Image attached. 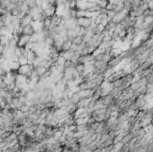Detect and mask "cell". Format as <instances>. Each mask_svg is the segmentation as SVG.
I'll use <instances>...</instances> for the list:
<instances>
[{
	"label": "cell",
	"mask_w": 153,
	"mask_h": 152,
	"mask_svg": "<svg viewBox=\"0 0 153 152\" xmlns=\"http://www.w3.org/2000/svg\"><path fill=\"white\" fill-rule=\"evenodd\" d=\"M18 63H19V64L20 65H24V64H27V58L26 57H19V59H18Z\"/></svg>",
	"instance_id": "5bb4252c"
},
{
	"label": "cell",
	"mask_w": 153,
	"mask_h": 152,
	"mask_svg": "<svg viewBox=\"0 0 153 152\" xmlns=\"http://www.w3.org/2000/svg\"><path fill=\"white\" fill-rule=\"evenodd\" d=\"M126 35H127V32H126V30H122L121 31L118 33V37L120 38L121 39H123L124 38L126 37Z\"/></svg>",
	"instance_id": "9a60e30c"
},
{
	"label": "cell",
	"mask_w": 153,
	"mask_h": 152,
	"mask_svg": "<svg viewBox=\"0 0 153 152\" xmlns=\"http://www.w3.org/2000/svg\"><path fill=\"white\" fill-rule=\"evenodd\" d=\"M82 42V37H81V36H77V37L74 38L72 43H74V44H76V45H80Z\"/></svg>",
	"instance_id": "4fadbf2b"
},
{
	"label": "cell",
	"mask_w": 153,
	"mask_h": 152,
	"mask_svg": "<svg viewBox=\"0 0 153 152\" xmlns=\"http://www.w3.org/2000/svg\"><path fill=\"white\" fill-rule=\"evenodd\" d=\"M36 57H37V56L35 54V52L32 51V50H29L27 53V57H26V58H27V64H30V65L33 64Z\"/></svg>",
	"instance_id": "3957f363"
},
{
	"label": "cell",
	"mask_w": 153,
	"mask_h": 152,
	"mask_svg": "<svg viewBox=\"0 0 153 152\" xmlns=\"http://www.w3.org/2000/svg\"><path fill=\"white\" fill-rule=\"evenodd\" d=\"M38 41H39V34H38V32L32 33V34L31 35L29 42H31V43H35V42H38Z\"/></svg>",
	"instance_id": "52a82bcc"
},
{
	"label": "cell",
	"mask_w": 153,
	"mask_h": 152,
	"mask_svg": "<svg viewBox=\"0 0 153 152\" xmlns=\"http://www.w3.org/2000/svg\"><path fill=\"white\" fill-rule=\"evenodd\" d=\"M20 67V64L18 62H10V68L12 71H17Z\"/></svg>",
	"instance_id": "30bf717a"
},
{
	"label": "cell",
	"mask_w": 153,
	"mask_h": 152,
	"mask_svg": "<svg viewBox=\"0 0 153 152\" xmlns=\"http://www.w3.org/2000/svg\"><path fill=\"white\" fill-rule=\"evenodd\" d=\"M0 44L2 45L3 47L5 46V45L9 44V39H8V36H1V37H0Z\"/></svg>",
	"instance_id": "ba28073f"
},
{
	"label": "cell",
	"mask_w": 153,
	"mask_h": 152,
	"mask_svg": "<svg viewBox=\"0 0 153 152\" xmlns=\"http://www.w3.org/2000/svg\"><path fill=\"white\" fill-rule=\"evenodd\" d=\"M111 37L110 36H104V38H103V42H108V41H110L111 40Z\"/></svg>",
	"instance_id": "ffe728a7"
},
{
	"label": "cell",
	"mask_w": 153,
	"mask_h": 152,
	"mask_svg": "<svg viewBox=\"0 0 153 152\" xmlns=\"http://www.w3.org/2000/svg\"><path fill=\"white\" fill-rule=\"evenodd\" d=\"M115 6H116V5H111V4H109V3H107V5H106V7H105V9H106L107 11H114V9H115Z\"/></svg>",
	"instance_id": "2e32d148"
},
{
	"label": "cell",
	"mask_w": 153,
	"mask_h": 152,
	"mask_svg": "<svg viewBox=\"0 0 153 152\" xmlns=\"http://www.w3.org/2000/svg\"><path fill=\"white\" fill-rule=\"evenodd\" d=\"M71 45H72V41H70V40H67V41L64 42L61 47V51H63V52L67 51L68 49H70Z\"/></svg>",
	"instance_id": "8992f818"
},
{
	"label": "cell",
	"mask_w": 153,
	"mask_h": 152,
	"mask_svg": "<svg viewBox=\"0 0 153 152\" xmlns=\"http://www.w3.org/2000/svg\"><path fill=\"white\" fill-rule=\"evenodd\" d=\"M32 33H34V30L32 29V27L31 25H28V26H25L23 27V32H22V34L23 35H31Z\"/></svg>",
	"instance_id": "5b68a950"
},
{
	"label": "cell",
	"mask_w": 153,
	"mask_h": 152,
	"mask_svg": "<svg viewBox=\"0 0 153 152\" xmlns=\"http://www.w3.org/2000/svg\"><path fill=\"white\" fill-rule=\"evenodd\" d=\"M32 21V16L29 14L25 15L23 17H22V21H21V25L22 27H25V26H28V25L31 24V22Z\"/></svg>",
	"instance_id": "277c9868"
},
{
	"label": "cell",
	"mask_w": 153,
	"mask_h": 152,
	"mask_svg": "<svg viewBox=\"0 0 153 152\" xmlns=\"http://www.w3.org/2000/svg\"><path fill=\"white\" fill-rule=\"evenodd\" d=\"M94 22L96 23V25H99V24L101 23V17H100V15H99V16L96 18V19L94 20Z\"/></svg>",
	"instance_id": "ac0fdd59"
},
{
	"label": "cell",
	"mask_w": 153,
	"mask_h": 152,
	"mask_svg": "<svg viewBox=\"0 0 153 152\" xmlns=\"http://www.w3.org/2000/svg\"><path fill=\"white\" fill-rule=\"evenodd\" d=\"M3 81V79H2V77H0V83H1V82H2Z\"/></svg>",
	"instance_id": "603a6c76"
},
{
	"label": "cell",
	"mask_w": 153,
	"mask_h": 152,
	"mask_svg": "<svg viewBox=\"0 0 153 152\" xmlns=\"http://www.w3.org/2000/svg\"><path fill=\"white\" fill-rule=\"evenodd\" d=\"M147 5H148V8L150 10L152 9V6H153V1L152 0H150L148 3H147Z\"/></svg>",
	"instance_id": "44dd1931"
},
{
	"label": "cell",
	"mask_w": 153,
	"mask_h": 152,
	"mask_svg": "<svg viewBox=\"0 0 153 152\" xmlns=\"http://www.w3.org/2000/svg\"><path fill=\"white\" fill-rule=\"evenodd\" d=\"M0 110H1V106H0Z\"/></svg>",
	"instance_id": "cb8c5ba5"
},
{
	"label": "cell",
	"mask_w": 153,
	"mask_h": 152,
	"mask_svg": "<svg viewBox=\"0 0 153 152\" xmlns=\"http://www.w3.org/2000/svg\"><path fill=\"white\" fill-rule=\"evenodd\" d=\"M34 69L33 65H30V64H24V65H20L19 69L17 70V74H21V75H28L30 74V72Z\"/></svg>",
	"instance_id": "6da1fadb"
},
{
	"label": "cell",
	"mask_w": 153,
	"mask_h": 152,
	"mask_svg": "<svg viewBox=\"0 0 153 152\" xmlns=\"http://www.w3.org/2000/svg\"><path fill=\"white\" fill-rule=\"evenodd\" d=\"M65 62H66V60H65L64 57H61V56H58L57 59V62H56L55 64H57V65H64Z\"/></svg>",
	"instance_id": "9c48e42d"
},
{
	"label": "cell",
	"mask_w": 153,
	"mask_h": 152,
	"mask_svg": "<svg viewBox=\"0 0 153 152\" xmlns=\"http://www.w3.org/2000/svg\"><path fill=\"white\" fill-rule=\"evenodd\" d=\"M107 17H110L111 19H113V17L116 15V13L115 11H107Z\"/></svg>",
	"instance_id": "e0dca14e"
},
{
	"label": "cell",
	"mask_w": 153,
	"mask_h": 152,
	"mask_svg": "<svg viewBox=\"0 0 153 152\" xmlns=\"http://www.w3.org/2000/svg\"><path fill=\"white\" fill-rule=\"evenodd\" d=\"M97 1H98V0H86V2H89V3H96V4H97Z\"/></svg>",
	"instance_id": "7402d4cb"
},
{
	"label": "cell",
	"mask_w": 153,
	"mask_h": 152,
	"mask_svg": "<svg viewBox=\"0 0 153 152\" xmlns=\"http://www.w3.org/2000/svg\"><path fill=\"white\" fill-rule=\"evenodd\" d=\"M107 2H108L109 4H111V5H116L119 2H120V0H107Z\"/></svg>",
	"instance_id": "d6986e66"
},
{
	"label": "cell",
	"mask_w": 153,
	"mask_h": 152,
	"mask_svg": "<svg viewBox=\"0 0 153 152\" xmlns=\"http://www.w3.org/2000/svg\"><path fill=\"white\" fill-rule=\"evenodd\" d=\"M24 3L28 5L29 8H32L36 6V0H25Z\"/></svg>",
	"instance_id": "8fae6325"
},
{
	"label": "cell",
	"mask_w": 153,
	"mask_h": 152,
	"mask_svg": "<svg viewBox=\"0 0 153 152\" xmlns=\"http://www.w3.org/2000/svg\"><path fill=\"white\" fill-rule=\"evenodd\" d=\"M85 15H86V11H83V10H76V18L85 17Z\"/></svg>",
	"instance_id": "7c38bea8"
},
{
	"label": "cell",
	"mask_w": 153,
	"mask_h": 152,
	"mask_svg": "<svg viewBox=\"0 0 153 152\" xmlns=\"http://www.w3.org/2000/svg\"><path fill=\"white\" fill-rule=\"evenodd\" d=\"M31 36L30 35H23L20 36V39L17 42V47H24L25 45L27 44L29 40H30Z\"/></svg>",
	"instance_id": "7a4b0ae2"
}]
</instances>
